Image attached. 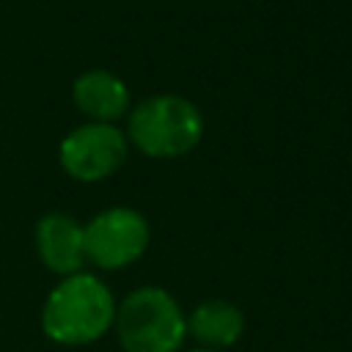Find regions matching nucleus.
<instances>
[{
  "label": "nucleus",
  "instance_id": "nucleus-1",
  "mask_svg": "<svg viewBox=\"0 0 352 352\" xmlns=\"http://www.w3.org/2000/svg\"><path fill=\"white\" fill-rule=\"evenodd\" d=\"M116 305L104 280L74 272L50 289L41 305V330L58 346H88L113 327Z\"/></svg>",
  "mask_w": 352,
  "mask_h": 352
},
{
  "label": "nucleus",
  "instance_id": "nucleus-2",
  "mask_svg": "<svg viewBox=\"0 0 352 352\" xmlns=\"http://www.w3.org/2000/svg\"><path fill=\"white\" fill-rule=\"evenodd\" d=\"M129 146L154 160L190 154L204 138V116L182 94H154L126 113L124 129Z\"/></svg>",
  "mask_w": 352,
  "mask_h": 352
},
{
  "label": "nucleus",
  "instance_id": "nucleus-3",
  "mask_svg": "<svg viewBox=\"0 0 352 352\" xmlns=\"http://www.w3.org/2000/svg\"><path fill=\"white\" fill-rule=\"evenodd\" d=\"M113 330L124 352H179L187 338V316L162 286H138L118 305Z\"/></svg>",
  "mask_w": 352,
  "mask_h": 352
},
{
  "label": "nucleus",
  "instance_id": "nucleus-4",
  "mask_svg": "<svg viewBox=\"0 0 352 352\" xmlns=\"http://www.w3.org/2000/svg\"><path fill=\"white\" fill-rule=\"evenodd\" d=\"M129 154V140L116 124H80L63 135L58 146V162L74 182L91 184L121 170Z\"/></svg>",
  "mask_w": 352,
  "mask_h": 352
},
{
  "label": "nucleus",
  "instance_id": "nucleus-5",
  "mask_svg": "<svg viewBox=\"0 0 352 352\" xmlns=\"http://www.w3.org/2000/svg\"><path fill=\"white\" fill-rule=\"evenodd\" d=\"M85 261L99 270H124L135 264L151 239L148 220L132 206H110L82 226Z\"/></svg>",
  "mask_w": 352,
  "mask_h": 352
},
{
  "label": "nucleus",
  "instance_id": "nucleus-6",
  "mask_svg": "<svg viewBox=\"0 0 352 352\" xmlns=\"http://www.w3.org/2000/svg\"><path fill=\"white\" fill-rule=\"evenodd\" d=\"M33 242H36V253L41 258V264L66 278L80 272L82 261H85V234H82V223L66 212H47L36 220L33 228Z\"/></svg>",
  "mask_w": 352,
  "mask_h": 352
},
{
  "label": "nucleus",
  "instance_id": "nucleus-7",
  "mask_svg": "<svg viewBox=\"0 0 352 352\" xmlns=\"http://www.w3.org/2000/svg\"><path fill=\"white\" fill-rule=\"evenodd\" d=\"M74 107L96 124H116L129 113L132 96L126 82L110 69H88L72 82Z\"/></svg>",
  "mask_w": 352,
  "mask_h": 352
},
{
  "label": "nucleus",
  "instance_id": "nucleus-8",
  "mask_svg": "<svg viewBox=\"0 0 352 352\" xmlns=\"http://www.w3.org/2000/svg\"><path fill=\"white\" fill-rule=\"evenodd\" d=\"M245 333V314L228 300H204L187 316V336L204 349H231Z\"/></svg>",
  "mask_w": 352,
  "mask_h": 352
},
{
  "label": "nucleus",
  "instance_id": "nucleus-9",
  "mask_svg": "<svg viewBox=\"0 0 352 352\" xmlns=\"http://www.w3.org/2000/svg\"><path fill=\"white\" fill-rule=\"evenodd\" d=\"M187 352H214V349H204V346H192V349H187Z\"/></svg>",
  "mask_w": 352,
  "mask_h": 352
},
{
  "label": "nucleus",
  "instance_id": "nucleus-10",
  "mask_svg": "<svg viewBox=\"0 0 352 352\" xmlns=\"http://www.w3.org/2000/svg\"><path fill=\"white\" fill-rule=\"evenodd\" d=\"M349 165H352V157H349Z\"/></svg>",
  "mask_w": 352,
  "mask_h": 352
}]
</instances>
